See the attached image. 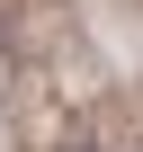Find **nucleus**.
I'll use <instances>...</instances> for the list:
<instances>
[{
	"label": "nucleus",
	"instance_id": "nucleus-1",
	"mask_svg": "<svg viewBox=\"0 0 143 152\" xmlns=\"http://www.w3.org/2000/svg\"><path fill=\"white\" fill-rule=\"evenodd\" d=\"M81 152H98V143H81Z\"/></svg>",
	"mask_w": 143,
	"mask_h": 152
}]
</instances>
